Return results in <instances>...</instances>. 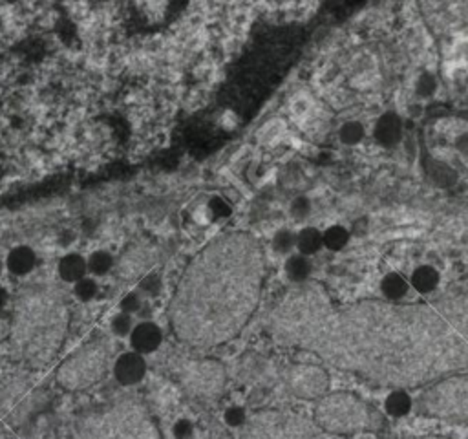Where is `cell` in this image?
Returning a JSON list of instances; mask_svg holds the SVG:
<instances>
[{
    "label": "cell",
    "instance_id": "6da1fadb",
    "mask_svg": "<svg viewBox=\"0 0 468 439\" xmlns=\"http://www.w3.org/2000/svg\"><path fill=\"white\" fill-rule=\"evenodd\" d=\"M269 322L286 346L395 388L427 384L468 368V291L424 306L335 308L308 288L286 300Z\"/></svg>",
    "mask_w": 468,
    "mask_h": 439
},
{
    "label": "cell",
    "instance_id": "7a4b0ae2",
    "mask_svg": "<svg viewBox=\"0 0 468 439\" xmlns=\"http://www.w3.org/2000/svg\"><path fill=\"white\" fill-rule=\"evenodd\" d=\"M315 421L331 434H355L371 424L370 409L351 393H326L320 398Z\"/></svg>",
    "mask_w": 468,
    "mask_h": 439
},
{
    "label": "cell",
    "instance_id": "3957f363",
    "mask_svg": "<svg viewBox=\"0 0 468 439\" xmlns=\"http://www.w3.org/2000/svg\"><path fill=\"white\" fill-rule=\"evenodd\" d=\"M417 407L430 418L453 423L468 421V373L436 381L422 393Z\"/></svg>",
    "mask_w": 468,
    "mask_h": 439
},
{
    "label": "cell",
    "instance_id": "277c9868",
    "mask_svg": "<svg viewBox=\"0 0 468 439\" xmlns=\"http://www.w3.org/2000/svg\"><path fill=\"white\" fill-rule=\"evenodd\" d=\"M328 373L317 366H297L288 375V384L299 398L320 399L328 393Z\"/></svg>",
    "mask_w": 468,
    "mask_h": 439
},
{
    "label": "cell",
    "instance_id": "5b68a950",
    "mask_svg": "<svg viewBox=\"0 0 468 439\" xmlns=\"http://www.w3.org/2000/svg\"><path fill=\"white\" fill-rule=\"evenodd\" d=\"M144 372H147V366H144L143 357L135 353V351H130V353H124V355L119 357L115 361V366H113L115 379L124 386L138 384L144 377Z\"/></svg>",
    "mask_w": 468,
    "mask_h": 439
},
{
    "label": "cell",
    "instance_id": "8992f818",
    "mask_svg": "<svg viewBox=\"0 0 468 439\" xmlns=\"http://www.w3.org/2000/svg\"><path fill=\"white\" fill-rule=\"evenodd\" d=\"M161 339H163L161 330L152 322L138 324L130 331V344H132L134 351L139 355L152 353L154 350H158V346L161 344Z\"/></svg>",
    "mask_w": 468,
    "mask_h": 439
},
{
    "label": "cell",
    "instance_id": "52a82bcc",
    "mask_svg": "<svg viewBox=\"0 0 468 439\" xmlns=\"http://www.w3.org/2000/svg\"><path fill=\"white\" fill-rule=\"evenodd\" d=\"M402 132V123L399 115L395 114H384L379 121H377L375 127V140L384 147L395 145L397 141L401 140Z\"/></svg>",
    "mask_w": 468,
    "mask_h": 439
},
{
    "label": "cell",
    "instance_id": "ba28073f",
    "mask_svg": "<svg viewBox=\"0 0 468 439\" xmlns=\"http://www.w3.org/2000/svg\"><path fill=\"white\" fill-rule=\"evenodd\" d=\"M37 256L33 253V249L26 247V245H21V247H15L8 254V260H6V265L10 269L13 274H28L31 269L35 268Z\"/></svg>",
    "mask_w": 468,
    "mask_h": 439
},
{
    "label": "cell",
    "instance_id": "9c48e42d",
    "mask_svg": "<svg viewBox=\"0 0 468 439\" xmlns=\"http://www.w3.org/2000/svg\"><path fill=\"white\" fill-rule=\"evenodd\" d=\"M88 263L83 256L79 254H66L64 259L59 263V274L64 282H72V284H77L79 280L84 279L86 274Z\"/></svg>",
    "mask_w": 468,
    "mask_h": 439
},
{
    "label": "cell",
    "instance_id": "30bf717a",
    "mask_svg": "<svg viewBox=\"0 0 468 439\" xmlns=\"http://www.w3.org/2000/svg\"><path fill=\"white\" fill-rule=\"evenodd\" d=\"M294 247L299 249V253L302 256H311V254L319 253L320 249L324 247V240H322V233L319 229L315 227H306L302 229L297 236V245Z\"/></svg>",
    "mask_w": 468,
    "mask_h": 439
},
{
    "label": "cell",
    "instance_id": "8fae6325",
    "mask_svg": "<svg viewBox=\"0 0 468 439\" xmlns=\"http://www.w3.org/2000/svg\"><path fill=\"white\" fill-rule=\"evenodd\" d=\"M410 284L415 288L419 293L427 295L432 293L439 284V273L432 265H421L413 271L412 279H410Z\"/></svg>",
    "mask_w": 468,
    "mask_h": 439
},
{
    "label": "cell",
    "instance_id": "7c38bea8",
    "mask_svg": "<svg viewBox=\"0 0 468 439\" xmlns=\"http://www.w3.org/2000/svg\"><path fill=\"white\" fill-rule=\"evenodd\" d=\"M410 290V284L408 280L399 273H390L386 274L381 282V291L384 293V297L388 300H399L402 299L404 295Z\"/></svg>",
    "mask_w": 468,
    "mask_h": 439
},
{
    "label": "cell",
    "instance_id": "4fadbf2b",
    "mask_svg": "<svg viewBox=\"0 0 468 439\" xmlns=\"http://www.w3.org/2000/svg\"><path fill=\"white\" fill-rule=\"evenodd\" d=\"M286 273L293 282H303L308 279L309 273H311V265H309V260L302 254H294L286 263Z\"/></svg>",
    "mask_w": 468,
    "mask_h": 439
},
{
    "label": "cell",
    "instance_id": "5bb4252c",
    "mask_svg": "<svg viewBox=\"0 0 468 439\" xmlns=\"http://www.w3.org/2000/svg\"><path fill=\"white\" fill-rule=\"evenodd\" d=\"M430 178H432L438 185L441 187H450L456 183L458 180V174L453 171L452 167H448L447 163H441V161H433L430 163Z\"/></svg>",
    "mask_w": 468,
    "mask_h": 439
},
{
    "label": "cell",
    "instance_id": "9a60e30c",
    "mask_svg": "<svg viewBox=\"0 0 468 439\" xmlns=\"http://www.w3.org/2000/svg\"><path fill=\"white\" fill-rule=\"evenodd\" d=\"M410 409H412V399L408 398L406 392H402V390H397L386 399V410L391 415H404V413L410 412Z\"/></svg>",
    "mask_w": 468,
    "mask_h": 439
},
{
    "label": "cell",
    "instance_id": "2e32d148",
    "mask_svg": "<svg viewBox=\"0 0 468 439\" xmlns=\"http://www.w3.org/2000/svg\"><path fill=\"white\" fill-rule=\"evenodd\" d=\"M322 240H324V245L331 251H340V249L346 247V243L350 240V233L346 231L344 227L340 225H333L322 234Z\"/></svg>",
    "mask_w": 468,
    "mask_h": 439
},
{
    "label": "cell",
    "instance_id": "e0dca14e",
    "mask_svg": "<svg viewBox=\"0 0 468 439\" xmlns=\"http://www.w3.org/2000/svg\"><path fill=\"white\" fill-rule=\"evenodd\" d=\"M364 138V127L357 121H350L340 129V141L346 145H357Z\"/></svg>",
    "mask_w": 468,
    "mask_h": 439
},
{
    "label": "cell",
    "instance_id": "ac0fdd59",
    "mask_svg": "<svg viewBox=\"0 0 468 439\" xmlns=\"http://www.w3.org/2000/svg\"><path fill=\"white\" fill-rule=\"evenodd\" d=\"M88 269L95 274H106L112 269V256L104 251H97L88 259Z\"/></svg>",
    "mask_w": 468,
    "mask_h": 439
},
{
    "label": "cell",
    "instance_id": "d6986e66",
    "mask_svg": "<svg viewBox=\"0 0 468 439\" xmlns=\"http://www.w3.org/2000/svg\"><path fill=\"white\" fill-rule=\"evenodd\" d=\"M73 291H75V297L79 300L88 302V300H92L95 297V293H97V286H95V282L92 279H83L75 284V290Z\"/></svg>",
    "mask_w": 468,
    "mask_h": 439
},
{
    "label": "cell",
    "instance_id": "ffe728a7",
    "mask_svg": "<svg viewBox=\"0 0 468 439\" xmlns=\"http://www.w3.org/2000/svg\"><path fill=\"white\" fill-rule=\"evenodd\" d=\"M294 245H297V236L289 231H280L274 236V249L278 253H289Z\"/></svg>",
    "mask_w": 468,
    "mask_h": 439
},
{
    "label": "cell",
    "instance_id": "44dd1931",
    "mask_svg": "<svg viewBox=\"0 0 468 439\" xmlns=\"http://www.w3.org/2000/svg\"><path fill=\"white\" fill-rule=\"evenodd\" d=\"M436 88H438L436 77L430 75V73H422L421 77L417 79V93L422 95V97H430L436 92Z\"/></svg>",
    "mask_w": 468,
    "mask_h": 439
},
{
    "label": "cell",
    "instance_id": "7402d4cb",
    "mask_svg": "<svg viewBox=\"0 0 468 439\" xmlns=\"http://www.w3.org/2000/svg\"><path fill=\"white\" fill-rule=\"evenodd\" d=\"M112 331L119 337L130 335V331H132V319H130V315H127V313H121V315L113 317Z\"/></svg>",
    "mask_w": 468,
    "mask_h": 439
},
{
    "label": "cell",
    "instance_id": "603a6c76",
    "mask_svg": "<svg viewBox=\"0 0 468 439\" xmlns=\"http://www.w3.org/2000/svg\"><path fill=\"white\" fill-rule=\"evenodd\" d=\"M209 211H211V214L214 218H225L231 214V207H229L227 202H223L221 198H214L209 203Z\"/></svg>",
    "mask_w": 468,
    "mask_h": 439
},
{
    "label": "cell",
    "instance_id": "cb8c5ba5",
    "mask_svg": "<svg viewBox=\"0 0 468 439\" xmlns=\"http://www.w3.org/2000/svg\"><path fill=\"white\" fill-rule=\"evenodd\" d=\"M139 308H141V302H139V297L135 293H129L123 300H121V310H123V313H127V315L135 313Z\"/></svg>",
    "mask_w": 468,
    "mask_h": 439
},
{
    "label": "cell",
    "instance_id": "d4e9b609",
    "mask_svg": "<svg viewBox=\"0 0 468 439\" xmlns=\"http://www.w3.org/2000/svg\"><path fill=\"white\" fill-rule=\"evenodd\" d=\"M309 211H311V205H309V202L306 198H297L293 202V205H291V212H293L297 218L308 216Z\"/></svg>",
    "mask_w": 468,
    "mask_h": 439
},
{
    "label": "cell",
    "instance_id": "484cf974",
    "mask_svg": "<svg viewBox=\"0 0 468 439\" xmlns=\"http://www.w3.org/2000/svg\"><path fill=\"white\" fill-rule=\"evenodd\" d=\"M141 290L147 291L149 295H156L158 291L161 290V282L160 279L156 277V274H150V277H147V279L141 282Z\"/></svg>",
    "mask_w": 468,
    "mask_h": 439
},
{
    "label": "cell",
    "instance_id": "4316f807",
    "mask_svg": "<svg viewBox=\"0 0 468 439\" xmlns=\"http://www.w3.org/2000/svg\"><path fill=\"white\" fill-rule=\"evenodd\" d=\"M227 421H229L232 427H236V424H242V421H243L242 410H240V409L229 410V413H227Z\"/></svg>",
    "mask_w": 468,
    "mask_h": 439
},
{
    "label": "cell",
    "instance_id": "83f0119b",
    "mask_svg": "<svg viewBox=\"0 0 468 439\" xmlns=\"http://www.w3.org/2000/svg\"><path fill=\"white\" fill-rule=\"evenodd\" d=\"M189 430H191L189 423H185V421H183V423H180V424H178V427H176L174 432H176V436H180V438H183V436H185L187 432H189Z\"/></svg>",
    "mask_w": 468,
    "mask_h": 439
},
{
    "label": "cell",
    "instance_id": "f1b7e54d",
    "mask_svg": "<svg viewBox=\"0 0 468 439\" xmlns=\"http://www.w3.org/2000/svg\"><path fill=\"white\" fill-rule=\"evenodd\" d=\"M6 302H8V291L4 288H0V308H4Z\"/></svg>",
    "mask_w": 468,
    "mask_h": 439
},
{
    "label": "cell",
    "instance_id": "f546056e",
    "mask_svg": "<svg viewBox=\"0 0 468 439\" xmlns=\"http://www.w3.org/2000/svg\"><path fill=\"white\" fill-rule=\"evenodd\" d=\"M417 439H448V438H442V436H427V438H417Z\"/></svg>",
    "mask_w": 468,
    "mask_h": 439
},
{
    "label": "cell",
    "instance_id": "4dcf8cb0",
    "mask_svg": "<svg viewBox=\"0 0 468 439\" xmlns=\"http://www.w3.org/2000/svg\"><path fill=\"white\" fill-rule=\"evenodd\" d=\"M0 273H2V262H0Z\"/></svg>",
    "mask_w": 468,
    "mask_h": 439
}]
</instances>
